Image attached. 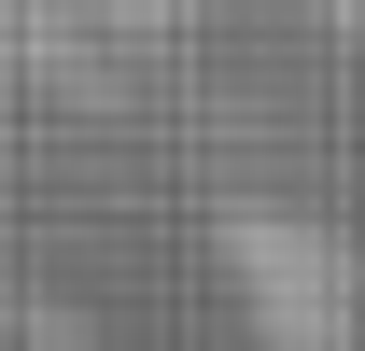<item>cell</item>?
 <instances>
[{"mask_svg":"<svg viewBox=\"0 0 365 351\" xmlns=\"http://www.w3.org/2000/svg\"><path fill=\"white\" fill-rule=\"evenodd\" d=\"M225 281H239L267 351H365V253L337 225L281 211V197H239L225 211Z\"/></svg>","mask_w":365,"mask_h":351,"instance_id":"obj_1","label":"cell"},{"mask_svg":"<svg viewBox=\"0 0 365 351\" xmlns=\"http://www.w3.org/2000/svg\"><path fill=\"white\" fill-rule=\"evenodd\" d=\"M14 351H98V337H85V323H29Z\"/></svg>","mask_w":365,"mask_h":351,"instance_id":"obj_2","label":"cell"},{"mask_svg":"<svg viewBox=\"0 0 365 351\" xmlns=\"http://www.w3.org/2000/svg\"><path fill=\"white\" fill-rule=\"evenodd\" d=\"M323 14H337V43H365V0H323Z\"/></svg>","mask_w":365,"mask_h":351,"instance_id":"obj_3","label":"cell"}]
</instances>
